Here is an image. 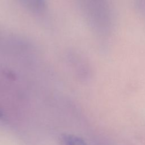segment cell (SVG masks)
I'll return each instance as SVG.
<instances>
[{
    "mask_svg": "<svg viewBox=\"0 0 145 145\" xmlns=\"http://www.w3.org/2000/svg\"><path fill=\"white\" fill-rule=\"evenodd\" d=\"M25 6L36 11H42L46 7L45 0H19Z\"/></svg>",
    "mask_w": 145,
    "mask_h": 145,
    "instance_id": "1",
    "label": "cell"
},
{
    "mask_svg": "<svg viewBox=\"0 0 145 145\" xmlns=\"http://www.w3.org/2000/svg\"><path fill=\"white\" fill-rule=\"evenodd\" d=\"M62 140L65 145H87L83 139L71 134L62 135Z\"/></svg>",
    "mask_w": 145,
    "mask_h": 145,
    "instance_id": "2",
    "label": "cell"
},
{
    "mask_svg": "<svg viewBox=\"0 0 145 145\" xmlns=\"http://www.w3.org/2000/svg\"><path fill=\"white\" fill-rule=\"evenodd\" d=\"M4 119H5V114L2 112V110H1V109L0 108V120H2Z\"/></svg>",
    "mask_w": 145,
    "mask_h": 145,
    "instance_id": "3",
    "label": "cell"
}]
</instances>
